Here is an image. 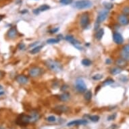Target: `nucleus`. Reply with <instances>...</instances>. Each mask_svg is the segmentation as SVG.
<instances>
[{
    "label": "nucleus",
    "mask_w": 129,
    "mask_h": 129,
    "mask_svg": "<svg viewBox=\"0 0 129 129\" xmlns=\"http://www.w3.org/2000/svg\"><path fill=\"white\" fill-rule=\"evenodd\" d=\"M45 64L49 70H51L54 72H60L63 69V66L61 64L54 60H50V59L47 60L45 62Z\"/></svg>",
    "instance_id": "f257e3e1"
},
{
    "label": "nucleus",
    "mask_w": 129,
    "mask_h": 129,
    "mask_svg": "<svg viewBox=\"0 0 129 129\" xmlns=\"http://www.w3.org/2000/svg\"><path fill=\"white\" fill-rule=\"evenodd\" d=\"M74 5L78 9H89L93 6V3L90 0H78L74 3Z\"/></svg>",
    "instance_id": "f03ea898"
},
{
    "label": "nucleus",
    "mask_w": 129,
    "mask_h": 129,
    "mask_svg": "<svg viewBox=\"0 0 129 129\" xmlns=\"http://www.w3.org/2000/svg\"><path fill=\"white\" fill-rule=\"evenodd\" d=\"M31 116L26 115V114H21L17 118L16 123L19 126H26L31 122Z\"/></svg>",
    "instance_id": "7ed1b4c3"
},
{
    "label": "nucleus",
    "mask_w": 129,
    "mask_h": 129,
    "mask_svg": "<svg viewBox=\"0 0 129 129\" xmlns=\"http://www.w3.org/2000/svg\"><path fill=\"white\" fill-rule=\"evenodd\" d=\"M75 86L76 89H77L78 91L80 93H84L87 91V85L82 79L78 78L76 80Z\"/></svg>",
    "instance_id": "20e7f679"
},
{
    "label": "nucleus",
    "mask_w": 129,
    "mask_h": 129,
    "mask_svg": "<svg viewBox=\"0 0 129 129\" xmlns=\"http://www.w3.org/2000/svg\"><path fill=\"white\" fill-rule=\"evenodd\" d=\"M108 14H109V10L108 9H102L100 12H99L98 16H97V22L98 23H101L103 22L106 20L107 17H108Z\"/></svg>",
    "instance_id": "39448f33"
},
{
    "label": "nucleus",
    "mask_w": 129,
    "mask_h": 129,
    "mask_svg": "<svg viewBox=\"0 0 129 129\" xmlns=\"http://www.w3.org/2000/svg\"><path fill=\"white\" fill-rule=\"evenodd\" d=\"M43 73V70L39 67L37 66H34L33 68H31L29 70V76L33 78H36L37 76H39L41 75V74Z\"/></svg>",
    "instance_id": "423d86ee"
},
{
    "label": "nucleus",
    "mask_w": 129,
    "mask_h": 129,
    "mask_svg": "<svg viewBox=\"0 0 129 129\" xmlns=\"http://www.w3.org/2000/svg\"><path fill=\"white\" fill-rule=\"evenodd\" d=\"M90 22V17L88 13H84L81 15L80 19V24L82 28H86Z\"/></svg>",
    "instance_id": "0eeeda50"
},
{
    "label": "nucleus",
    "mask_w": 129,
    "mask_h": 129,
    "mask_svg": "<svg viewBox=\"0 0 129 129\" xmlns=\"http://www.w3.org/2000/svg\"><path fill=\"white\" fill-rule=\"evenodd\" d=\"M65 39H66L67 41H68V42L70 43L71 44H72L75 47H76L78 49H79V50H82V47L79 46L80 45V43L78 40H76L72 35L66 36V37H65Z\"/></svg>",
    "instance_id": "6e6552de"
},
{
    "label": "nucleus",
    "mask_w": 129,
    "mask_h": 129,
    "mask_svg": "<svg viewBox=\"0 0 129 129\" xmlns=\"http://www.w3.org/2000/svg\"><path fill=\"white\" fill-rule=\"evenodd\" d=\"M118 22L122 26H126L129 24V16H127L125 14H120L118 17Z\"/></svg>",
    "instance_id": "1a4fd4ad"
},
{
    "label": "nucleus",
    "mask_w": 129,
    "mask_h": 129,
    "mask_svg": "<svg viewBox=\"0 0 129 129\" xmlns=\"http://www.w3.org/2000/svg\"><path fill=\"white\" fill-rule=\"evenodd\" d=\"M113 40L116 44L120 45L124 42V39L122 37V35L118 32H114L113 33Z\"/></svg>",
    "instance_id": "9d476101"
},
{
    "label": "nucleus",
    "mask_w": 129,
    "mask_h": 129,
    "mask_svg": "<svg viewBox=\"0 0 129 129\" xmlns=\"http://www.w3.org/2000/svg\"><path fill=\"white\" fill-rule=\"evenodd\" d=\"M87 124H88V121L85 119H82V120H72L71 122H68L67 124V126L72 127V126H78V125H85Z\"/></svg>",
    "instance_id": "9b49d317"
},
{
    "label": "nucleus",
    "mask_w": 129,
    "mask_h": 129,
    "mask_svg": "<svg viewBox=\"0 0 129 129\" xmlns=\"http://www.w3.org/2000/svg\"><path fill=\"white\" fill-rule=\"evenodd\" d=\"M17 35H18V31H17V29L16 27H12V28L9 29V31H7V37L11 39H13L14 38H16Z\"/></svg>",
    "instance_id": "f8f14e48"
},
{
    "label": "nucleus",
    "mask_w": 129,
    "mask_h": 129,
    "mask_svg": "<svg viewBox=\"0 0 129 129\" xmlns=\"http://www.w3.org/2000/svg\"><path fill=\"white\" fill-rule=\"evenodd\" d=\"M16 80L20 85H25L28 81V78L25 75H18L16 77Z\"/></svg>",
    "instance_id": "ddd939ff"
},
{
    "label": "nucleus",
    "mask_w": 129,
    "mask_h": 129,
    "mask_svg": "<svg viewBox=\"0 0 129 129\" xmlns=\"http://www.w3.org/2000/svg\"><path fill=\"white\" fill-rule=\"evenodd\" d=\"M116 65L118 66V67H120L122 68V67H125L127 65V61H126L125 60L121 58L118 59L116 61Z\"/></svg>",
    "instance_id": "4468645a"
},
{
    "label": "nucleus",
    "mask_w": 129,
    "mask_h": 129,
    "mask_svg": "<svg viewBox=\"0 0 129 129\" xmlns=\"http://www.w3.org/2000/svg\"><path fill=\"white\" fill-rule=\"evenodd\" d=\"M59 99L62 101H67L70 99V94L68 93L65 92V93H62V95H60Z\"/></svg>",
    "instance_id": "2eb2a0df"
},
{
    "label": "nucleus",
    "mask_w": 129,
    "mask_h": 129,
    "mask_svg": "<svg viewBox=\"0 0 129 129\" xmlns=\"http://www.w3.org/2000/svg\"><path fill=\"white\" fill-rule=\"evenodd\" d=\"M103 35H104V30L103 28H100L97 31L96 34H95V38L97 40H101L103 37Z\"/></svg>",
    "instance_id": "dca6fc26"
},
{
    "label": "nucleus",
    "mask_w": 129,
    "mask_h": 129,
    "mask_svg": "<svg viewBox=\"0 0 129 129\" xmlns=\"http://www.w3.org/2000/svg\"><path fill=\"white\" fill-rule=\"evenodd\" d=\"M122 71V68H120V67H116V68H114L112 69H111L110 72L113 75H117L118 74H120Z\"/></svg>",
    "instance_id": "f3484780"
},
{
    "label": "nucleus",
    "mask_w": 129,
    "mask_h": 129,
    "mask_svg": "<svg viewBox=\"0 0 129 129\" xmlns=\"http://www.w3.org/2000/svg\"><path fill=\"white\" fill-rule=\"evenodd\" d=\"M31 122H36V121H37V120L39 119L40 116H39V114L37 112H33L32 115L31 116Z\"/></svg>",
    "instance_id": "a211bd4d"
},
{
    "label": "nucleus",
    "mask_w": 129,
    "mask_h": 129,
    "mask_svg": "<svg viewBox=\"0 0 129 129\" xmlns=\"http://www.w3.org/2000/svg\"><path fill=\"white\" fill-rule=\"evenodd\" d=\"M55 110L59 112H66L68 111V108H67L65 106H57Z\"/></svg>",
    "instance_id": "6ab92c4d"
},
{
    "label": "nucleus",
    "mask_w": 129,
    "mask_h": 129,
    "mask_svg": "<svg viewBox=\"0 0 129 129\" xmlns=\"http://www.w3.org/2000/svg\"><path fill=\"white\" fill-rule=\"evenodd\" d=\"M120 56L122 59L125 60L126 61H129V53L125 52L124 50H122L120 52Z\"/></svg>",
    "instance_id": "aec40b11"
},
{
    "label": "nucleus",
    "mask_w": 129,
    "mask_h": 129,
    "mask_svg": "<svg viewBox=\"0 0 129 129\" xmlns=\"http://www.w3.org/2000/svg\"><path fill=\"white\" fill-rule=\"evenodd\" d=\"M43 48V46L42 45H39V46H36L34 48L31 49V51H30V53L32 54H37L39 52H40L41 49Z\"/></svg>",
    "instance_id": "412c9836"
},
{
    "label": "nucleus",
    "mask_w": 129,
    "mask_h": 129,
    "mask_svg": "<svg viewBox=\"0 0 129 129\" xmlns=\"http://www.w3.org/2000/svg\"><path fill=\"white\" fill-rule=\"evenodd\" d=\"M92 93L91 91H87L85 94V99L87 101H90L92 99Z\"/></svg>",
    "instance_id": "4be33fe9"
},
{
    "label": "nucleus",
    "mask_w": 129,
    "mask_h": 129,
    "mask_svg": "<svg viewBox=\"0 0 129 129\" xmlns=\"http://www.w3.org/2000/svg\"><path fill=\"white\" fill-rule=\"evenodd\" d=\"M82 64L85 66H90L92 64V62L89 59H83L82 60Z\"/></svg>",
    "instance_id": "5701e85b"
},
{
    "label": "nucleus",
    "mask_w": 129,
    "mask_h": 129,
    "mask_svg": "<svg viewBox=\"0 0 129 129\" xmlns=\"http://www.w3.org/2000/svg\"><path fill=\"white\" fill-rule=\"evenodd\" d=\"M103 5H104L105 8L106 9H108V10L112 9L113 7H114V4L110 2H104L103 3Z\"/></svg>",
    "instance_id": "b1692460"
},
{
    "label": "nucleus",
    "mask_w": 129,
    "mask_h": 129,
    "mask_svg": "<svg viewBox=\"0 0 129 129\" xmlns=\"http://www.w3.org/2000/svg\"><path fill=\"white\" fill-rule=\"evenodd\" d=\"M60 41V39H54V38H52V39H49L47 41V43L49 44H56Z\"/></svg>",
    "instance_id": "393cba45"
},
{
    "label": "nucleus",
    "mask_w": 129,
    "mask_h": 129,
    "mask_svg": "<svg viewBox=\"0 0 129 129\" xmlns=\"http://www.w3.org/2000/svg\"><path fill=\"white\" fill-rule=\"evenodd\" d=\"M114 82V80L112 79V78H108V79H106V80H104L103 82V85L104 86H107V85H110L111 84H112Z\"/></svg>",
    "instance_id": "a878e982"
},
{
    "label": "nucleus",
    "mask_w": 129,
    "mask_h": 129,
    "mask_svg": "<svg viewBox=\"0 0 129 129\" xmlns=\"http://www.w3.org/2000/svg\"><path fill=\"white\" fill-rule=\"evenodd\" d=\"M49 8H50V7H49L48 5L44 4L41 5L40 7H39V9L40 12H44V11H46L47 9H49Z\"/></svg>",
    "instance_id": "bb28decb"
},
{
    "label": "nucleus",
    "mask_w": 129,
    "mask_h": 129,
    "mask_svg": "<svg viewBox=\"0 0 129 129\" xmlns=\"http://www.w3.org/2000/svg\"><path fill=\"white\" fill-rule=\"evenodd\" d=\"M89 119L91 120L92 122H97L99 120V116L97 115L91 116H89Z\"/></svg>",
    "instance_id": "cd10ccee"
},
{
    "label": "nucleus",
    "mask_w": 129,
    "mask_h": 129,
    "mask_svg": "<svg viewBox=\"0 0 129 129\" xmlns=\"http://www.w3.org/2000/svg\"><path fill=\"white\" fill-rule=\"evenodd\" d=\"M102 78H103V75L102 74H97L95 75H94L92 77V78L95 80H101Z\"/></svg>",
    "instance_id": "c85d7f7f"
},
{
    "label": "nucleus",
    "mask_w": 129,
    "mask_h": 129,
    "mask_svg": "<svg viewBox=\"0 0 129 129\" xmlns=\"http://www.w3.org/2000/svg\"><path fill=\"white\" fill-rule=\"evenodd\" d=\"M122 14L129 16V6H125L122 9Z\"/></svg>",
    "instance_id": "c756f323"
},
{
    "label": "nucleus",
    "mask_w": 129,
    "mask_h": 129,
    "mask_svg": "<svg viewBox=\"0 0 129 129\" xmlns=\"http://www.w3.org/2000/svg\"><path fill=\"white\" fill-rule=\"evenodd\" d=\"M73 1V0H60V3L63 5H69L72 3Z\"/></svg>",
    "instance_id": "7c9ffc66"
},
{
    "label": "nucleus",
    "mask_w": 129,
    "mask_h": 129,
    "mask_svg": "<svg viewBox=\"0 0 129 129\" xmlns=\"http://www.w3.org/2000/svg\"><path fill=\"white\" fill-rule=\"evenodd\" d=\"M119 79H120V81L122 82H127L128 81H129V78L125 75L121 76L119 78Z\"/></svg>",
    "instance_id": "2f4dec72"
},
{
    "label": "nucleus",
    "mask_w": 129,
    "mask_h": 129,
    "mask_svg": "<svg viewBox=\"0 0 129 129\" xmlns=\"http://www.w3.org/2000/svg\"><path fill=\"white\" fill-rule=\"evenodd\" d=\"M47 120L48 122H55L56 119V117L54 116H50L49 117L47 118Z\"/></svg>",
    "instance_id": "473e14b6"
},
{
    "label": "nucleus",
    "mask_w": 129,
    "mask_h": 129,
    "mask_svg": "<svg viewBox=\"0 0 129 129\" xmlns=\"http://www.w3.org/2000/svg\"><path fill=\"white\" fill-rule=\"evenodd\" d=\"M122 50H124L125 52L129 53V44L125 45V46L123 47V48H122Z\"/></svg>",
    "instance_id": "72a5a7b5"
},
{
    "label": "nucleus",
    "mask_w": 129,
    "mask_h": 129,
    "mask_svg": "<svg viewBox=\"0 0 129 129\" xmlns=\"http://www.w3.org/2000/svg\"><path fill=\"white\" fill-rule=\"evenodd\" d=\"M18 48L20 49H21V50L24 49V48H25V45H24V43H20V44L18 45Z\"/></svg>",
    "instance_id": "f704fd0d"
},
{
    "label": "nucleus",
    "mask_w": 129,
    "mask_h": 129,
    "mask_svg": "<svg viewBox=\"0 0 129 129\" xmlns=\"http://www.w3.org/2000/svg\"><path fill=\"white\" fill-rule=\"evenodd\" d=\"M58 31H59V28H53V29H52V30H50V31H49V33L53 34V33H57V32H58Z\"/></svg>",
    "instance_id": "c9c22d12"
},
{
    "label": "nucleus",
    "mask_w": 129,
    "mask_h": 129,
    "mask_svg": "<svg viewBox=\"0 0 129 129\" xmlns=\"http://www.w3.org/2000/svg\"><path fill=\"white\" fill-rule=\"evenodd\" d=\"M5 74V73L4 72L0 70V80H1V79H2L4 77Z\"/></svg>",
    "instance_id": "e433bc0d"
},
{
    "label": "nucleus",
    "mask_w": 129,
    "mask_h": 129,
    "mask_svg": "<svg viewBox=\"0 0 129 129\" xmlns=\"http://www.w3.org/2000/svg\"><path fill=\"white\" fill-rule=\"evenodd\" d=\"M33 13L35 14H36V15H37V14H39L40 13V11H39V8H37V9H35L33 10Z\"/></svg>",
    "instance_id": "4c0bfd02"
},
{
    "label": "nucleus",
    "mask_w": 129,
    "mask_h": 129,
    "mask_svg": "<svg viewBox=\"0 0 129 129\" xmlns=\"http://www.w3.org/2000/svg\"><path fill=\"white\" fill-rule=\"evenodd\" d=\"M115 117H116V114H114V116H113V115L110 116V117L108 118V120H114V118H115Z\"/></svg>",
    "instance_id": "58836bf2"
},
{
    "label": "nucleus",
    "mask_w": 129,
    "mask_h": 129,
    "mask_svg": "<svg viewBox=\"0 0 129 129\" xmlns=\"http://www.w3.org/2000/svg\"><path fill=\"white\" fill-rule=\"evenodd\" d=\"M106 64H109L111 63V60H110V59H107L106 60Z\"/></svg>",
    "instance_id": "ea45409f"
},
{
    "label": "nucleus",
    "mask_w": 129,
    "mask_h": 129,
    "mask_svg": "<svg viewBox=\"0 0 129 129\" xmlns=\"http://www.w3.org/2000/svg\"><path fill=\"white\" fill-rule=\"evenodd\" d=\"M28 12V10L27 9H24V10H22L21 12L22 14H24V13H27Z\"/></svg>",
    "instance_id": "a19ab883"
},
{
    "label": "nucleus",
    "mask_w": 129,
    "mask_h": 129,
    "mask_svg": "<svg viewBox=\"0 0 129 129\" xmlns=\"http://www.w3.org/2000/svg\"><path fill=\"white\" fill-rule=\"evenodd\" d=\"M3 18V16H1V15H0V21H1V20H2Z\"/></svg>",
    "instance_id": "79ce46f5"
},
{
    "label": "nucleus",
    "mask_w": 129,
    "mask_h": 129,
    "mask_svg": "<svg viewBox=\"0 0 129 129\" xmlns=\"http://www.w3.org/2000/svg\"><path fill=\"white\" fill-rule=\"evenodd\" d=\"M4 94V92L3 91H0V95H2Z\"/></svg>",
    "instance_id": "37998d69"
},
{
    "label": "nucleus",
    "mask_w": 129,
    "mask_h": 129,
    "mask_svg": "<svg viewBox=\"0 0 129 129\" xmlns=\"http://www.w3.org/2000/svg\"><path fill=\"white\" fill-rule=\"evenodd\" d=\"M0 129H5L3 127H1V126H0Z\"/></svg>",
    "instance_id": "c03bdc74"
},
{
    "label": "nucleus",
    "mask_w": 129,
    "mask_h": 129,
    "mask_svg": "<svg viewBox=\"0 0 129 129\" xmlns=\"http://www.w3.org/2000/svg\"><path fill=\"white\" fill-rule=\"evenodd\" d=\"M2 89H3V87L1 86V85H0V90H1Z\"/></svg>",
    "instance_id": "a18cd8bd"
}]
</instances>
